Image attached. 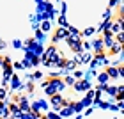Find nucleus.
<instances>
[{
    "mask_svg": "<svg viewBox=\"0 0 124 119\" xmlns=\"http://www.w3.org/2000/svg\"><path fill=\"white\" fill-rule=\"evenodd\" d=\"M64 36H67V30H64V29H60V30L57 32V36L53 37V41H59V39H62Z\"/></svg>",
    "mask_w": 124,
    "mask_h": 119,
    "instance_id": "nucleus-1",
    "label": "nucleus"
},
{
    "mask_svg": "<svg viewBox=\"0 0 124 119\" xmlns=\"http://www.w3.org/2000/svg\"><path fill=\"white\" fill-rule=\"evenodd\" d=\"M52 103H53V105L62 103V98H60V96H53V98H52Z\"/></svg>",
    "mask_w": 124,
    "mask_h": 119,
    "instance_id": "nucleus-2",
    "label": "nucleus"
},
{
    "mask_svg": "<svg viewBox=\"0 0 124 119\" xmlns=\"http://www.w3.org/2000/svg\"><path fill=\"white\" fill-rule=\"evenodd\" d=\"M101 46H103V43H101V39H98V41H94V48L98 50V52L101 50Z\"/></svg>",
    "mask_w": 124,
    "mask_h": 119,
    "instance_id": "nucleus-3",
    "label": "nucleus"
},
{
    "mask_svg": "<svg viewBox=\"0 0 124 119\" xmlns=\"http://www.w3.org/2000/svg\"><path fill=\"white\" fill-rule=\"evenodd\" d=\"M112 53H119V50H121V44H112Z\"/></svg>",
    "mask_w": 124,
    "mask_h": 119,
    "instance_id": "nucleus-4",
    "label": "nucleus"
},
{
    "mask_svg": "<svg viewBox=\"0 0 124 119\" xmlns=\"http://www.w3.org/2000/svg\"><path fill=\"white\" fill-rule=\"evenodd\" d=\"M87 87V84H83V82H78L76 84V89H85Z\"/></svg>",
    "mask_w": 124,
    "mask_h": 119,
    "instance_id": "nucleus-5",
    "label": "nucleus"
},
{
    "mask_svg": "<svg viewBox=\"0 0 124 119\" xmlns=\"http://www.w3.org/2000/svg\"><path fill=\"white\" fill-rule=\"evenodd\" d=\"M66 66L69 68V69H71V68H75V60H67V62H66Z\"/></svg>",
    "mask_w": 124,
    "mask_h": 119,
    "instance_id": "nucleus-6",
    "label": "nucleus"
},
{
    "mask_svg": "<svg viewBox=\"0 0 124 119\" xmlns=\"http://www.w3.org/2000/svg\"><path fill=\"white\" fill-rule=\"evenodd\" d=\"M108 75H112V76H114V75H117V71L114 69V68H108Z\"/></svg>",
    "mask_w": 124,
    "mask_h": 119,
    "instance_id": "nucleus-7",
    "label": "nucleus"
},
{
    "mask_svg": "<svg viewBox=\"0 0 124 119\" xmlns=\"http://www.w3.org/2000/svg\"><path fill=\"white\" fill-rule=\"evenodd\" d=\"M43 29H44V30L50 29V23H48V21H44V23H43Z\"/></svg>",
    "mask_w": 124,
    "mask_h": 119,
    "instance_id": "nucleus-8",
    "label": "nucleus"
},
{
    "mask_svg": "<svg viewBox=\"0 0 124 119\" xmlns=\"http://www.w3.org/2000/svg\"><path fill=\"white\" fill-rule=\"evenodd\" d=\"M0 64H2V59H0Z\"/></svg>",
    "mask_w": 124,
    "mask_h": 119,
    "instance_id": "nucleus-9",
    "label": "nucleus"
}]
</instances>
